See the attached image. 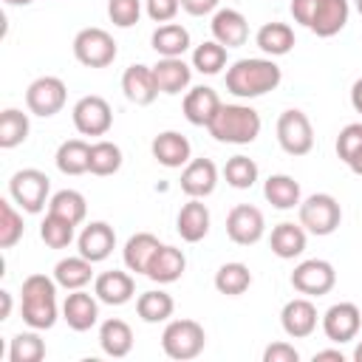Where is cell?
<instances>
[{
	"label": "cell",
	"instance_id": "cell-1",
	"mask_svg": "<svg viewBox=\"0 0 362 362\" xmlns=\"http://www.w3.org/2000/svg\"><path fill=\"white\" fill-rule=\"evenodd\" d=\"M280 79H283L280 65L266 57L238 59V62H232V68H226V90L238 99H257V96L274 90L280 85Z\"/></svg>",
	"mask_w": 362,
	"mask_h": 362
},
{
	"label": "cell",
	"instance_id": "cell-2",
	"mask_svg": "<svg viewBox=\"0 0 362 362\" xmlns=\"http://www.w3.org/2000/svg\"><path fill=\"white\" fill-rule=\"evenodd\" d=\"M206 130L223 144H252L260 136V113L249 105H221Z\"/></svg>",
	"mask_w": 362,
	"mask_h": 362
},
{
	"label": "cell",
	"instance_id": "cell-3",
	"mask_svg": "<svg viewBox=\"0 0 362 362\" xmlns=\"http://www.w3.org/2000/svg\"><path fill=\"white\" fill-rule=\"evenodd\" d=\"M23 322L28 328L45 331L57 322V280L45 274H28L23 280Z\"/></svg>",
	"mask_w": 362,
	"mask_h": 362
},
{
	"label": "cell",
	"instance_id": "cell-4",
	"mask_svg": "<svg viewBox=\"0 0 362 362\" xmlns=\"http://www.w3.org/2000/svg\"><path fill=\"white\" fill-rule=\"evenodd\" d=\"M204 345H206V334H204V325L195 320H173L161 334L164 354L178 362L195 359L204 351Z\"/></svg>",
	"mask_w": 362,
	"mask_h": 362
},
{
	"label": "cell",
	"instance_id": "cell-5",
	"mask_svg": "<svg viewBox=\"0 0 362 362\" xmlns=\"http://www.w3.org/2000/svg\"><path fill=\"white\" fill-rule=\"evenodd\" d=\"M339 221H342V209H339L334 195L314 192L305 201H300V223H303L305 232H311L317 238H325V235L337 232Z\"/></svg>",
	"mask_w": 362,
	"mask_h": 362
},
{
	"label": "cell",
	"instance_id": "cell-6",
	"mask_svg": "<svg viewBox=\"0 0 362 362\" xmlns=\"http://www.w3.org/2000/svg\"><path fill=\"white\" fill-rule=\"evenodd\" d=\"M48 189H51L48 175H45L42 170H34V167L17 170V173L11 175V181H8V195H11V201H14L20 209L31 212V215H37V212L45 206Z\"/></svg>",
	"mask_w": 362,
	"mask_h": 362
},
{
	"label": "cell",
	"instance_id": "cell-7",
	"mask_svg": "<svg viewBox=\"0 0 362 362\" xmlns=\"http://www.w3.org/2000/svg\"><path fill=\"white\" fill-rule=\"evenodd\" d=\"M74 57L85 68H107L116 59V42L105 28H82L74 37Z\"/></svg>",
	"mask_w": 362,
	"mask_h": 362
},
{
	"label": "cell",
	"instance_id": "cell-8",
	"mask_svg": "<svg viewBox=\"0 0 362 362\" xmlns=\"http://www.w3.org/2000/svg\"><path fill=\"white\" fill-rule=\"evenodd\" d=\"M277 141H280V147L288 156H305V153H311V147H314L311 119L303 110H297V107L283 110L280 119H277Z\"/></svg>",
	"mask_w": 362,
	"mask_h": 362
},
{
	"label": "cell",
	"instance_id": "cell-9",
	"mask_svg": "<svg viewBox=\"0 0 362 362\" xmlns=\"http://www.w3.org/2000/svg\"><path fill=\"white\" fill-rule=\"evenodd\" d=\"M291 286H294V291H300L305 297H322L337 286V272L328 260L311 257V260H303L294 266Z\"/></svg>",
	"mask_w": 362,
	"mask_h": 362
},
{
	"label": "cell",
	"instance_id": "cell-10",
	"mask_svg": "<svg viewBox=\"0 0 362 362\" xmlns=\"http://www.w3.org/2000/svg\"><path fill=\"white\" fill-rule=\"evenodd\" d=\"M65 99H68V88H65V82L59 76H40L25 90L28 110L34 116H42V119L59 113L65 107Z\"/></svg>",
	"mask_w": 362,
	"mask_h": 362
},
{
	"label": "cell",
	"instance_id": "cell-11",
	"mask_svg": "<svg viewBox=\"0 0 362 362\" xmlns=\"http://www.w3.org/2000/svg\"><path fill=\"white\" fill-rule=\"evenodd\" d=\"M71 116H74V127L82 136H105L113 124V110L102 96H82L74 105Z\"/></svg>",
	"mask_w": 362,
	"mask_h": 362
},
{
	"label": "cell",
	"instance_id": "cell-12",
	"mask_svg": "<svg viewBox=\"0 0 362 362\" xmlns=\"http://www.w3.org/2000/svg\"><path fill=\"white\" fill-rule=\"evenodd\" d=\"M266 232V221H263V212L252 204H238L229 209L226 215V235L232 243L238 246H252L263 238Z\"/></svg>",
	"mask_w": 362,
	"mask_h": 362
},
{
	"label": "cell",
	"instance_id": "cell-13",
	"mask_svg": "<svg viewBox=\"0 0 362 362\" xmlns=\"http://www.w3.org/2000/svg\"><path fill=\"white\" fill-rule=\"evenodd\" d=\"M359 325H362V314H359V308L354 303H334L322 314V331L337 345L351 342L359 334Z\"/></svg>",
	"mask_w": 362,
	"mask_h": 362
},
{
	"label": "cell",
	"instance_id": "cell-14",
	"mask_svg": "<svg viewBox=\"0 0 362 362\" xmlns=\"http://www.w3.org/2000/svg\"><path fill=\"white\" fill-rule=\"evenodd\" d=\"M76 246H79V255L88 257L90 263H102V260L110 257V252H113V246H116V232H113V226L105 223V221H90V223L79 232Z\"/></svg>",
	"mask_w": 362,
	"mask_h": 362
},
{
	"label": "cell",
	"instance_id": "cell-15",
	"mask_svg": "<svg viewBox=\"0 0 362 362\" xmlns=\"http://www.w3.org/2000/svg\"><path fill=\"white\" fill-rule=\"evenodd\" d=\"M280 325L288 337L294 339H305L314 334L317 328V305L308 300V297H294L283 305L280 311Z\"/></svg>",
	"mask_w": 362,
	"mask_h": 362
},
{
	"label": "cell",
	"instance_id": "cell-16",
	"mask_svg": "<svg viewBox=\"0 0 362 362\" xmlns=\"http://www.w3.org/2000/svg\"><path fill=\"white\" fill-rule=\"evenodd\" d=\"M348 14H351L348 0H317L305 28L314 31L317 37H334V34H339L345 28Z\"/></svg>",
	"mask_w": 362,
	"mask_h": 362
},
{
	"label": "cell",
	"instance_id": "cell-17",
	"mask_svg": "<svg viewBox=\"0 0 362 362\" xmlns=\"http://www.w3.org/2000/svg\"><path fill=\"white\" fill-rule=\"evenodd\" d=\"M96 300H99L96 294H88L82 288L71 291L65 297V303H62V320L68 322V328H74V331L93 328L96 320H99V303Z\"/></svg>",
	"mask_w": 362,
	"mask_h": 362
},
{
	"label": "cell",
	"instance_id": "cell-18",
	"mask_svg": "<svg viewBox=\"0 0 362 362\" xmlns=\"http://www.w3.org/2000/svg\"><path fill=\"white\" fill-rule=\"evenodd\" d=\"M122 90H124L127 102H133L139 107L153 105L156 96H158V85H156L153 68L150 65H130L122 74Z\"/></svg>",
	"mask_w": 362,
	"mask_h": 362
},
{
	"label": "cell",
	"instance_id": "cell-19",
	"mask_svg": "<svg viewBox=\"0 0 362 362\" xmlns=\"http://www.w3.org/2000/svg\"><path fill=\"white\" fill-rule=\"evenodd\" d=\"M209 28H212V40H218L223 48H238L249 37V23L238 8H218Z\"/></svg>",
	"mask_w": 362,
	"mask_h": 362
},
{
	"label": "cell",
	"instance_id": "cell-20",
	"mask_svg": "<svg viewBox=\"0 0 362 362\" xmlns=\"http://www.w3.org/2000/svg\"><path fill=\"white\" fill-rule=\"evenodd\" d=\"M150 150H153V158H156L158 164L170 167V170L187 167V164H189V156H192V147H189L187 136H181L178 130H164V133H158V136L153 139Z\"/></svg>",
	"mask_w": 362,
	"mask_h": 362
},
{
	"label": "cell",
	"instance_id": "cell-21",
	"mask_svg": "<svg viewBox=\"0 0 362 362\" xmlns=\"http://www.w3.org/2000/svg\"><path fill=\"white\" fill-rule=\"evenodd\" d=\"M218 184V167L209 158H189V164L181 173V189L189 198H206L215 192Z\"/></svg>",
	"mask_w": 362,
	"mask_h": 362
},
{
	"label": "cell",
	"instance_id": "cell-22",
	"mask_svg": "<svg viewBox=\"0 0 362 362\" xmlns=\"http://www.w3.org/2000/svg\"><path fill=\"white\" fill-rule=\"evenodd\" d=\"M133 291H136V283L127 272H119V269H110V272H102L96 280H93V294L99 297V303H107V305H124L133 300Z\"/></svg>",
	"mask_w": 362,
	"mask_h": 362
},
{
	"label": "cell",
	"instance_id": "cell-23",
	"mask_svg": "<svg viewBox=\"0 0 362 362\" xmlns=\"http://www.w3.org/2000/svg\"><path fill=\"white\" fill-rule=\"evenodd\" d=\"M221 105H223V102H221V96H218L212 88L198 85V88L187 90L181 107H184V116H187L189 124H195V127H206V124L212 122V116L218 113Z\"/></svg>",
	"mask_w": 362,
	"mask_h": 362
},
{
	"label": "cell",
	"instance_id": "cell-24",
	"mask_svg": "<svg viewBox=\"0 0 362 362\" xmlns=\"http://www.w3.org/2000/svg\"><path fill=\"white\" fill-rule=\"evenodd\" d=\"M153 76H156V85H158V93H181L189 79H192V68L181 59V57H161L156 65H153Z\"/></svg>",
	"mask_w": 362,
	"mask_h": 362
},
{
	"label": "cell",
	"instance_id": "cell-25",
	"mask_svg": "<svg viewBox=\"0 0 362 362\" xmlns=\"http://www.w3.org/2000/svg\"><path fill=\"white\" fill-rule=\"evenodd\" d=\"M175 229L178 235L187 240V243H198L206 238L209 232V209L201 198H189L181 212H178V221H175Z\"/></svg>",
	"mask_w": 362,
	"mask_h": 362
},
{
	"label": "cell",
	"instance_id": "cell-26",
	"mask_svg": "<svg viewBox=\"0 0 362 362\" xmlns=\"http://www.w3.org/2000/svg\"><path fill=\"white\" fill-rule=\"evenodd\" d=\"M184 269H187L184 252L175 249V246H164V243H161L158 252L153 255L150 266H147V277L164 286V283H175V280L184 274Z\"/></svg>",
	"mask_w": 362,
	"mask_h": 362
},
{
	"label": "cell",
	"instance_id": "cell-27",
	"mask_svg": "<svg viewBox=\"0 0 362 362\" xmlns=\"http://www.w3.org/2000/svg\"><path fill=\"white\" fill-rule=\"evenodd\" d=\"M99 345L113 359L127 356L133 351V331H130V325L124 320H119V317L105 320L102 328H99Z\"/></svg>",
	"mask_w": 362,
	"mask_h": 362
},
{
	"label": "cell",
	"instance_id": "cell-28",
	"mask_svg": "<svg viewBox=\"0 0 362 362\" xmlns=\"http://www.w3.org/2000/svg\"><path fill=\"white\" fill-rule=\"evenodd\" d=\"M269 243H272V252H274L277 257L291 260V257H297V255L305 252V229H303V223L283 221V223H277V226L272 229Z\"/></svg>",
	"mask_w": 362,
	"mask_h": 362
},
{
	"label": "cell",
	"instance_id": "cell-29",
	"mask_svg": "<svg viewBox=\"0 0 362 362\" xmlns=\"http://www.w3.org/2000/svg\"><path fill=\"white\" fill-rule=\"evenodd\" d=\"M158 238L156 235H150V232H136L127 243H124V252H122V257H124V266L130 269V272H136V274H147V266H150V260H153V255L158 252Z\"/></svg>",
	"mask_w": 362,
	"mask_h": 362
},
{
	"label": "cell",
	"instance_id": "cell-30",
	"mask_svg": "<svg viewBox=\"0 0 362 362\" xmlns=\"http://www.w3.org/2000/svg\"><path fill=\"white\" fill-rule=\"evenodd\" d=\"M54 161H57V170L59 173H65V175H82L90 167V144L82 141V139H68V141H62L57 147Z\"/></svg>",
	"mask_w": 362,
	"mask_h": 362
},
{
	"label": "cell",
	"instance_id": "cell-31",
	"mask_svg": "<svg viewBox=\"0 0 362 362\" xmlns=\"http://www.w3.org/2000/svg\"><path fill=\"white\" fill-rule=\"evenodd\" d=\"M93 277V263L82 255L76 257H62L57 266H54V280L57 286L68 288V291H76V288H85Z\"/></svg>",
	"mask_w": 362,
	"mask_h": 362
},
{
	"label": "cell",
	"instance_id": "cell-32",
	"mask_svg": "<svg viewBox=\"0 0 362 362\" xmlns=\"http://www.w3.org/2000/svg\"><path fill=\"white\" fill-rule=\"evenodd\" d=\"M150 45L161 57H184V51L189 48V31L181 23H164L153 31Z\"/></svg>",
	"mask_w": 362,
	"mask_h": 362
},
{
	"label": "cell",
	"instance_id": "cell-33",
	"mask_svg": "<svg viewBox=\"0 0 362 362\" xmlns=\"http://www.w3.org/2000/svg\"><path fill=\"white\" fill-rule=\"evenodd\" d=\"M255 42L269 57H283L294 48V31L286 23H263L255 34Z\"/></svg>",
	"mask_w": 362,
	"mask_h": 362
},
{
	"label": "cell",
	"instance_id": "cell-34",
	"mask_svg": "<svg viewBox=\"0 0 362 362\" xmlns=\"http://www.w3.org/2000/svg\"><path fill=\"white\" fill-rule=\"evenodd\" d=\"M263 195H266V201L274 209H294V206H300V184L291 175H286V173L269 175L266 184H263Z\"/></svg>",
	"mask_w": 362,
	"mask_h": 362
},
{
	"label": "cell",
	"instance_id": "cell-35",
	"mask_svg": "<svg viewBox=\"0 0 362 362\" xmlns=\"http://www.w3.org/2000/svg\"><path fill=\"white\" fill-rule=\"evenodd\" d=\"M173 311H175V300L161 288L158 291H144L136 300V314L144 322H164V320L173 317Z\"/></svg>",
	"mask_w": 362,
	"mask_h": 362
},
{
	"label": "cell",
	"instance_id": "cell-36",
	"mask_svg": "<svg viewBox=\"0 0 362 362\" xmlns=\"http://www.w3.org/2000/svg\"><path fill=\"white\" fill-rule=\"evenodd\" d=\"M252 286V272L246 263H223L215 272V288L226 297H238Z\"/></svg>",
	"mask_w": 362,
	"mask_h": 362
},
{
	"label": "cell",
	"instance_id": "cell-37",
	"mask_svg": "<svg viewBox=\"0 0 362 362\" xmlns=\"http://www.w3.org/2000/svg\"><path fill=\"white\" fill-rule=\"evenodd\" d=\"M48 212H54V215H59V218H65V221H71L76 226V223L85 221L88 204H85V195L82 192H76V189H59V192L51 195Z\"/></svg>",
	"mask_w": 362,
	"mask_h": 362
},
{
	"label": "cell",
	"instance_id": "cell-38",
	"mask_svg": "<svg viewBox=\"0 0 362 362\" xmlns=\"http://www.w3.org/2000/svg\"><path fill=\"white\" fill-rule=\"evenodd\" d=\"M28 139V116L17 107H6L0 113V147L11 150Z\"/></svg>",
	"mask_w": 362,
	"mask_h": 362
},
{
	"label": "cell",
	"instance_id": "cell-39",
	"mask_svg": "<svg viewBox=\"0 0 362 362\" xmlns=\"http://www.w3.org/2000/svg\"><path fill=\"white\" fill-rule=\"evenodd\" d=\"M119 167H122L119 144H113L107 139L90 144V167H88V173H93V175H113V173H119Z\"/></svg>",
	"mask_w": 362,
	"mask_h": 362
},
{
	"label": "cell",
	"instance_id": "cell-40",
	"mask_svg": "<svg viewBox=\"0 0 362 362\" xmlns=\"http://www.w3.org/2000/svg\"><path fill=\"white\" fill-rule=\"evenodd\" d=\"M42 356H45V342L40 339L37 328L14 334V339L8 345V359L11 362H40Z\"/></svg>",
	"mask_w": 362,
	"mask_h": 362
},
{
	"label": "cell",
	"instance_id": "cell-41",
	"mask_svg": "<svg viewBox=\"0 0 362 362\" xmlns=\"http://www.w3.org/2000/svg\"><path fill=\"white\" fill-rule=\"evenodd\" d=\"M223 65H226V48L218 40H206V42H201L192 51V68L201 71V74H206V76L221 74Z\"/></svg>",
	"mask_w": 362,
	"mask_h": 362
},
{
	"label": "cell",
	"instance_id": "cell-42",
	"mask_svg": "<svg viewBox=\"0 0 362 362\" xmlns=\"http://www.w3.org/2000/svg\"><path fill=\"white\" fill-rule=\"evenodd\" d=\"M223 178L235 189H249L257 181V164L249 156H232L223 167Z\"/></svg>",
	"mask_w": 362,
	"mask_h": 362
},
{
	"label": "cell",
	"instance_id": "cell-43",
	"mask_svg": "<svg viewBox=\"0 0 362 362\" xmlns=\"http://www.w3.org/2000/svg\"><path fill=\"white\" fill-rule=\"evenodd\" d=\"M40 238L51 249H65L74 240V223L65 221V218H59V215H54V212H48L45 221L40 223Z\"/></svg>",
	"mask_w": 362,
	"mask_h": 362
},
{
	"label": "cell",
	"instance_id": "cell-44",
	"mask_svg": "<svg viewBox=\"0 0 362 362\" xmlns=\"http://www.w3.org/2000/svg\"><path fill=\"white\" fill-rule=\"evenodd\" d=\"M23 215L14 209L11 201H0V249H11L23 238Z\"/></svg>",
	"mask_w": 362,
	"mask_h": 362
},
{
	"label": "cell",
	"instance_id": "cell-45",
	"mask_svg": "<svg viewBox=\"0 0 362 362\" xmlns=\"http://www.w3.org/2000/svg\"><path fill=\"white\" fill-rule=\"evenodd\" d=\"M107 17L119 28H130L141 17V0H107Z\"/></svg>",
	"mask_w": 362,
	"mask_h": 362
},
{
	"label": "cell",
	"instance_id": "cell-46",
	"mask_svg": "<svg viewBox=\"0 0 362 362\" xmlns=\"http://www.w3.org/2000/svg\"><path fill=\"white\" fill-rule=\"evenodd\" d=\"M362 150V122H354V124H345L337 136V156L348 164L356 153Z\"/></svg>",
	"mask_w": 362,
	"mask_h": 362
},
{
	"label": "cell",
	"instance_id": "cell-47",
	"mask_svg": "<svg viewBox=\"0 0 362 362\" xmlns=\"http://www.w3.org/2000/svg\"><path fill=\"white\" fill-rule=\"evenodd\" d=\"M144 6H147V17L153 23H170L178 14L181 0H144Z\"/></svg>",
	"mask_w": 362,
	"mask_h": 362
},
{
	"label": "cell",
	"instance_id": "cell-48",
	"mask_svg": "<svg viewBox=\"0 0 362 362\" xmlns=\"http://www.w3.org/2000/svg\"><path fill=\"white\" fill-rule=\"evenodd\" d=\"M297 359H300V351L288 342H272L263 351V362H297Z\"/></svg>",
	"mask_w": 362,
	"mask_h": 362
},
{
	"label": "cell",
	"instance_id": "cell-49",
	"mask_svg": "<svg viewBox=\"0 0 362 362\" xmlns=\"http://www.w3.org/2000/svg\"><path fill=\"white\" fill-rule=\"evenodd\" d=\"M218 3H221V0H181V8H184L187 14H192V17H204V14L215 11Z\"/></svg>",
	"mask_w": 362,
	"mask_h": 362
},
{
	"label": "cell",
	"instance_id": "cell-50",
	"mask_svg": "<svg viewBox=\"0 0 362 362\" xmlns=\"http://www.w3.org/2000/svg\"><path fill=\"white\" fill-rule=\"evenodd\" d=\"M322 359H331V362H345V354L342 351H317L314 354V362H322Z\"/></svg>",
	"mask_w": 362,
	"mask_h": 362
},
{
	"label": "cell",
	"instance_id": "cell-51",
	"mask_svg": "<svg viewBox=\"0 0 362 362\" xmlns=\"http://www.w3.org/2000/svg\"><path fill=\"white\" fill-rule=\"evenodd\" d=\"M351 105H354L356 113H362V79H356L354 88H351Z\"/></svg>",
	"mask_w": 362,
	"mask_h": 362
},
{
	"label": "cell",
	"instance_id": "cell-52",
	"mask_svg": "<svg viewBox=\"0 0 362 362\" xmlns=\"http://www.w3.org/2000/svg\"><path fill=\"white\" fill-rule=\"evenodd\" d=\"M0 300H3V311H0V320H8V314H11V294H8V291H0Z\"/></svg>",
	"mask_w": 362,
	"mask_h": 362
},
{
	"label": "cell",
	"instance_id": "cell-53",
	"mask_svg": "<svg viewBox=\"0 0 362 362\" xmlns=\"http://www.w3.org/2000/svg\"><path fill=\"white\" fill-rule=\"evenodd\" d=\"M348 167H351V170H354L356 175H362V150H359V153H356V156H354V158L348 161Z\"/></svg>",
	"mask_w": 362,
	"mask_h": 362
},
{
	"label": "cell",
	"instance_id": "cell-54",
	"mask_svg": "<svg viewBox=\"0 0 362 362\" xmlns=\"http://www.w3.org/2000/svg\"><path fill=\"white\" fill-rule=\"evenodd\" d=\"M3 3H8V6H28V3H34V0H3Z\"/></svg>",
	"mask_w": 362,
	"mask_h": 362
},
{
	"label": "cell",
	"instance_id": "cell-55",
	"mask_svg": "<svg viewBox=\"0 0 362 362\" xmlns=\"http://www.w3.org/2000/svg\"><path fill=\"white\" fill-rule=\"evenodd\" d=\"M354 359H356V362H362V342L356 345V351H354Z\"/></svg>",
	"mask_w": 362,
	"mask_h": 362
},
{
	"label": "cell",
	"instance_id": "cell-56",
	"mask_svg": "<svg viewBox=\"0 0 362 362\" xmlns=\"http://www.w3.org/2000/svg\"><path fill=\"white\" fill-rule=\"evenodd\" d=\"M354 3H356V11L362 14V0H354Z\"/></svg>",
	"mask_w": 362,
	"mask_h": 362
}]
</instances>
